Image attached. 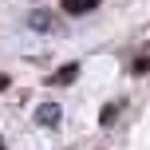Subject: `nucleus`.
<instances>
[{
  "mask_svg": "<svg viewBox=\"0 0 150 150\" xmlns=\"http://www.w3.org/2000/svg\"><path fill=\"white\" fill-rule=\"evenodd\" d=\"M59 119H63V107L59 103H40L36 107V122H40V127H59Z\"/></svg>",
  "mask_w": 150,
  "mask_h": 150,
  "instance_id": "nucleus-1",
  "label": "nucleus"
},
{
  "mask_svg": "<svg viewBox=\"0 0 150 150\" xmlns=\"http://www.w3.org/2000/svg\"><path fill=\"white\" fill-rule=\"evenodd\" d=\"M28 28H32V32H44V36H47V32H55V16L47 12V8H36V12L28 16Z\"/></svg>",
  "mask_w": 150,
  "mask_h": 150,
  "instance_id": "nucleus-2",
  "label": "nucleus"
},
{
  "mask_svg": "<svg viewBox=\"0 0 150 150\" xmlns=\"http://www.w3.org/2000/svg\"><path fill=\"white\" fill-rule=\"evenodd\" d=\"M75 79H79V63H63L47 83H52V87H67V83H75Z\"/></svg>",
  "mask_w": 150,
  "mask_h": 150,
  "instance_id": "nucleus-3",
  "label": "nucleus"
},
{
  "mask_svg": "<svg viewBox=\"0 0 150 150\" xmlns=\"http://www.w3.org/2000/svg\"><path fill=\"white\" fill-rule=\"evenodd\" d=\"M63 4V12H71V16H87V12H95L103 0H59Z\"/></svg>",
  "mask_w": 150,
  "mask_h": 150,
  "instance_id": "nucleus-4",
  "label": "nucleus"
},
{
  "mask_svg": "<svg viewBox=\"0 0 150 150\" xmlns=\"http://www.w3.org/2000/svg\"><path fill=\"white\" fill-rule=\"evenodd\" d=\"M130 71H134V75H146V71H150V40L134 52V59H130Z\"/></svg>",
  "mask_w": 150,
  "mask_h": 150,
  "instance_id": "nucleus-5",
  "label": "nucleus"
},
{
  "mask_svg": "<svg viewBox=\"0 0 150 150\" xmlns=\"http://www.w3.org/2000/svg\"><path fill=\"white\" fill-rule=\"evenodd\" d=\"M119 107H122V103H111V107H103L99 122H103V127H111V122H115V115H119Z\"/></svg>",
  "mask_w": 150,
  "mask_h": 150,
  "instance_id": "nucleus-6",
  "label": "nucleus"
},
{
  "mask_svg": "<svg viewBox=\"0 0 150 150\" xmlns=\"http://www.w3.org/2000/svg\"><path fill=\"white\" fill-rule=\"evenodd\" d=\"M8 87H12V79H8L4 71H0V91H8Z\"/></svg>",
  "mask_w": 150,
  "mask_h": 150,
  "instance_id": "nucleus-7",
  "label": "nucleus"
},
{
  "mask_svg": "<svg viewBox=\"0 0 150 150\" xmlns=\"http://www.w3.org/2000/svg\"><path fill=\"white\" fill-rule=\"evenodd\" d=\"M0 150H4V142H0Z\"/></svg>",
  "mask_w": 150,
  "mask_h": 150,
  "instance_id": "nucleus-8",
  "label": "nucleus"
}]
</instances>
